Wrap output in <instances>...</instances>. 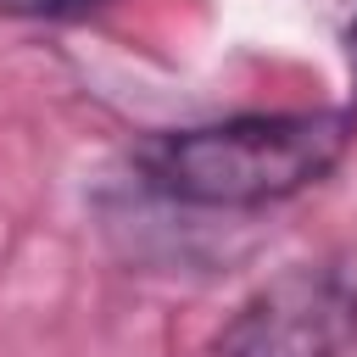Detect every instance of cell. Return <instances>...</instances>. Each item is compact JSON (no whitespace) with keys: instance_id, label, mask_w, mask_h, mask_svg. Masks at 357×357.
<instances>
[{"instance_id":"obj_4","label":"cell","mask_w":357,"mask_h":357,"mask_svg":"<svg viewBox=\"0 0 357 357\" xmlns=\"http://www.w3.org/2000/svg\"><path fill=\"white\" fill-rule=\"evenodd\" d=\"M346 50H351V78H357V17H351V33H346Z\"/></svg>"},{"instance_id":"obj_1","label":"cell","mask_w":357,"mask_h":357,"mask_svg":"<svg viewBox=\"0 0 357 357\" xmlns=\"http://www.w3.org/2000/svg\"><path fill=\"white\" fill-rule=\"evenodd\" d=\"M351 112H245L156 134L139 151V173L178 206L245 212L290 201L329 178L351 151Z\"/></svg>"},{"instance_id":"obj_3","label":"cell","mask_w":357,"mask_h":357,"mask_svg":"<svg viewBox=\"0 0 357 357\" xmlns=\"http://www.w3.org/2000/svg\"><path fill=\"white\" fill-rule=\"evenodd\" d=\"M84 6H100V0H0L6 17H67V11H84Z\"/></svg>"},{"instance_id":"obj_2","label":"cell","mask_w":357,"mask_h":357,"mask_svg":"<svg viewBox=\"0 0 357 357\" xmlns=\"http://www.w3.org/2000/svg\"><path fill=\"white\" fill-rule=\"evenodd\" d=\"M357 340V268L301 262L251 290L218 329V357H340Z\"/></svg>"}]
</instances>
